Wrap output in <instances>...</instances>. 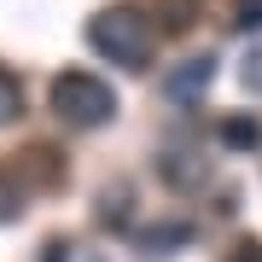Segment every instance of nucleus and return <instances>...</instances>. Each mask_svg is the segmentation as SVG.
Returning a JSON list of instances; mask_svg holds the SVG:
<instances>
[{
    "mask_svg": "<svg viewBox=\"0 0 262 262\" xmlns=\"http://www.w3.org/2000/svg\"><path fill=\"white\" fill-rule=\"evenodd\" d=\"M151 18L134 6H111V12H94V24H88V47H94L99 58H111V64L122 70H146L151 58Z\"/></svg>",
    "mask_w": 262,
    "mask_h": 262,
    "instance_id": "nucleus-1",
    "label": "nucleus"
},
{
    "mask_svg": "<svg viewBox=\"0 0 262 262\" xmlns=\"http://www.w3.org/2000/svg\"><path fill=\"white\" fill-rule=\"evenodd\" d=\"M53 111L70 128H99V122L117 117V88L99 82L94 70H64V76H53Z\"/></svg>",
    "mask_w": 262,
    "mask_h": 262,
    "instance_id": "nucleus-2",
    "label": "nucleus"
},
{
    "mask_svg": "<svg viewBox=\"0 0 262 262\" xmlns=\"http://www.w3.org/2000/svg\"><path fill=\"white\" fill-rule=\"evenodd\" d=\"M210 82H215V58H210V53H192V58H181V64L163 76V94L181 99V105H192Z\"/></svg>",
    "mask_w": 262,
    "mask_h": 262,
    "instance_id": "nucleus-3",
    "label": "nucleus"
},
{
    "mask_svg": "<svg viewBox=\"0 0 262 262\" xmlns=\"http://www.w3.org/2000/svg\"><path fill=\"white\" fill-rule=\"evenodd\" d=\"M140 245H146V256L175 251V245H192V222H163V227H146V233H140Z\"/></svg>",
    "mask_w": 262,
    "mask_h": 262,
    "instance_id": "nucleus-4",
    "label": "nucleus"
},
{
    "mask_svg": "<svg viewBox=\"0 0 262 262\" xmlns=\"http://www.w3.org/2000/svg\"><path fill=\"white\" fill-rule=\"evenodd\" d=\"M222 140L233 146V151H256V146H262V122L245 117V111H233V117L222 122Z\"/></svg>",
    "mask_w": 262,
    "mask_h": 262,
    "instance_id": "nucleus-5",
    "label": "nucleus"
},
{
    "mask_svg": "<svg viewBox=\"0 0 262 262\" xmlns=\"http://www.w3.org/2000/svg\"><path fill=\"white\" fill-rule=\"evenodd\" d=\"M41 262H105V256L94 251V245H82V239H47Z\"/></svg>",
    "mask_w": 262,
    "mask_h": 262,
    "instance_id": "nucleus-6",
    "label": "nucleus"
},
{
    "mask_svg": "<svg viewBox=\"0 0 262 262\" xmlns=\"http://www.w3.org/2000/svg\"><path fill=\"white\" fill-rule=\"evenodd\" d=\"M18 111H24V82H18L6 64H0V122H12Z\"/></svg>",
    "mask_w": 262,
    "mask_h": 262,
    "instance_id": "nucleus-7",
    "label": "nucleus"
},
{
    "mask_svg": "<svg viewBox=\"0 0 262 262\" xmlns=\"http://www.w3.org/2000/svg\"><path fill=\"white\" fill-rule=\"evenodd\" d=\"M24 215V187L12 175H0V222H18Z\"/></svg>",
    "mask_w": 262,
    "mask_h": 262,
    "instance_id": "nucleus-8",
    "label": "nucleus"
},
{
    "mask_svg": "<svg viewBox=\"0 0 262 262\" xmlns=\"http://www.w3.org/2000/svg\"><path fill=\"white\" fill-rule=\"evenodd\" d=\"M233 24L239 29H262V0H239V6H233Z\"/></svg>",
    "mask_w": 262,
    "mask_h": 262,
    "instance_id": "nucleus-9",
    "label": "nucleus"
},
{
    "mask_svg": "<svg viewBox=\"0 0 262 262\" xmlns=\"http://www.w3.org/2000/svg\"><path fill=\"white\" fill-rule=\"evenodd\" d=\"M239 76H245V88H251V94H262V47L245 58V70H239Z\"/></svg>",
    "mask_w": 262,
    "mask_h": 262,
    "instance_id": "nucleus-10",
    "label": "nucleus"
},
{
    "mask_svg": "<svg viewBox=\"0 0 262 262\" xmlns=\"http://www.w3.org/2000/svg\"><path fill=\"white\" fill-rule=\"evenodd\" d=\"M233 262H262V245H239V251H233Z\"/></svg>",
    "mask_w": 262,
    "mask_h": 262,
    "instance_id": "nucleus-11",
    "label": "nucleus"
}]
</instances>
